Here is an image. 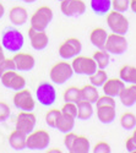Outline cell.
Segmentation results:
<instances>
[{
	"instance_id": "obj_1",
	"label": "cell",
	"mask_w": 136,
	"mask_h": 153,
	"mask_svg": "<svg viewBox=\"0 0 136 153\" xmlns=\"http://www.w3.org/2000/svg\"><path fill=\"white\" fill-rule=\"evenodd\" d=\"M23 44H25V37L17 28L10 27L4 31L1 36L3 49L7 50L10 53H17L22 49Z\"/></svg>"
},
{
	"instance_id": "obj_2",
	"label": "cell",
	"mask_w": 136,
	"mask_h": 153,
	"mask_svg": "<svg viewBox=\"0 0 136 153\" xmlns=\"http://www.w3.org/2000/svg\"><path fill=\"white\" fill-rule=\"evenodd\" d=\"M74 75V70L71 68V64L68 61H59L49 71V77L53 83L64 85L68 82Z\"/></svg>"
},
{
	"instance_id": "obj_3",
	"label": "cell",
	"mask_w": 136,
	"mask_h": 153,
	"mask_svg": "<svg viewBox=\"0 0 136 153\" xmlns=\"http://www.w3.org/2000/svg\"><path fill=\"white\" fill-rule=\"evenodd\" d=\"M107 25L113 33L125 36L129 32V21L123 12L109 11L107 14Z\"/></svg>"
},
{
	"instance_id": "obj_4",
	"label": "cell",
	"mask_w": 136,
	"mask_h": 153,
	"mask_svg": "<svg viewBox=\"0 0 136 153\" xmlns=\"http://www.w3.org/2000/svg\"><path fill=\"white\" fill-rule=\"evenodd\" d=\"M51 143V136L45 130H33L27 135L26 148L31 151H45Z\"/></svg>"
},
{
	"instance_id": "obj_5",
	"label": "cell",
	"mask_w": 136,
	"mask_h": 153,
	"mask_svg": "<svg viewBox=\"0 0 136 153\" xmlns=\"http://www.w3.org/2000/svg\"><path fill=\"white\" fill-rule=\"evenodd\" d=\"M53 20V10L49 6L38 7L31 16V27L37 31H45Z\"/></svg>"
},
{
	"instance_id": "obj_6",
	"label": "cell",
	"mask_w": 136,
	"mask_h": 153,
	"mask_svg": "<svg viewBox=\"0 0 136 153\" xmlns=\"http://www.w3.org/2000/svg\"><path fill=\"white\" fill-rule=\"evenodd\" d=\"M36 99L43 107H52L56 100L55 87L49 82H42L36 90Z\"/></svg>"
},
{
	"instance_id": "obj_7",
	"label": "cell",
	"mask_w": 136,
	"mask_h": 153,
	"mask_svg": "<svg viewBox=\"0 0 136 153\" xmlns=\"http://www.w3.org/2000/svg\"><path fill=\"white\" fill-rule=\"evenodd\" d=\"M71 68L74 70V74L86 75V76H91L98 69L92 58L83 56V55H80V54L75 58H72Z\"/></svg>"
},
{
	"instance_id": "obj_8",
	"label": "cell",
	"mask_w": 136,
	"mask_h": 153,
	"mask_svg": "<svg viewBox=\"0 0 136 153\" xmlns=\"http://www.w3.org/2000/svg\"><path fill=\"white\" fill-rule=\"evenodd\" d=\"M104 49L109 54L113 55H121L128 50V41L125 36L117 34V33H110L107 37Z\"/></svg>"
},
{
	"instance_id": "obj_9",
	"label": "cell",
	"mask_w": 136,
	"mask_h": 153,
	"mask_svg": "<svg viewBox=\"0 0 136 153\" xmlns=\"http://www.w3.org/2000/svg\"><path fill=\"white\" fill-rule=\"evenodd\" d=\"M82 50V43L77 38H68L59 47V55L64 60H70L77 56Z\"/></svg>"
},
{
	"instance_id": "obj_10",
	"label": "cell",
	"mask_w": 136,
	"mask_h": 153,
	"mask_svg": "<svg viewBox=\"0 0 136 153\" xmlns=\"http://www.w3.org/2000/svg\"><path fill=\"white\" fill-rule=\"evenodd\" d=\"M14 105L20 111H33L36 108V100L33 99L31 92L26 88L16 91L14 96Z\"/></svg>"
},
{
	"instance_id": "obj_11",
	"label": "cell",
	"mask_w": 136,
	"mask_h": 153,
	"mask_svg": "<svg viewBox=\"0 0 136 153\" xmlns=\"http://www.w3.org/2000/svg\"><path fill=\"white\" fill-rule=\"evenodd\" d=\"M86 6L83 0H63L60 1V11L68 17H79L86 12Z\"/></svg>"
},
{
	"instance_id": "obj_12",
	"label": "cell",
	"mask_w": 136,
	"mask_h": 153,
	"mask_svg": "<svg viewBox=\"0 0 136 153\" xmlns=\"http://www.w3.org/2000/svg\"><path fill=\"white\" fill-rule=\"evenodd\" d=\"M1 79V83L4 87L9 88L12 91H21L26 87V80H25L23 76H21L20 74H17V70H12V71H7L5 74H3L0 76Z\"/></svg>"
},
{
	"instance_id": "obj_13",
	"label": "cell",
	"mask_w": 136,
	"mask_h": 153,
	"mask_svg": "<svg viewBox=\"0 0 136 153\" xmlns=\"http://www.w3.org/2000/svg\"><path fill=\"white\" fill-rule=\"evenodd\" d=\"M36 123H37V119L33 111H20L16 118L15 129L28 135L34 130Z\"/></svg>"
},
{
	"instance_id": "obj_14",
	"label": "cell",
	"mask_w": 136,
	"mask_h": 153,
	"mask_svg": "<svg viewBox=\"0 0 136 153\" xmlns=\"http://www.w3.org/2000/svg\"><path fill=\"white\" fill-rule=\"evenodd\" d=\"M28 37L31 47L34 50H44L49 44V37L45 33V31H37L32 27L28 28Z\"/></svg>"
},
{
	"instance_id": "obj_15",
	"label": "cell",
	"mask_w": 136,
	"mask_h": 153,
	"mask_svg": "<svg viewBox=\"0 0 136 153\" xmlns=\"http://www.w3.org/2000/svg\"><path fill=\"white\" fill-rule=\"evenodd\" d=\"M12 60L15 62L17 71H31L36 65V60H34L33 55H31L28 53L17 52V53H15Z\"/></svg>"
},
{
	"instance_id": "obj_16",
	"label": "cell",
	"mask_w": 136,
	"mask_h": 153,
	"mask_svg": "<svg viewBox=\"0 0 136 153\" xmlns=\"http://www.w3.org/2000/svg\"><path fill=\"white\" fill-rule=\"evenodd\" d=\"M124 87H125V82L120 79H107V81L102 86L103 93L113 98L118 97Z\"/></svg>"
},
{
	"instance_id": "obj_17",
	"label": "cell",
	"mask_w": 136,
	"mask_h": 153,
	"mask_svg": "<svg viewBox=\"0 0 136 153\" xmlns=\"http://www.w3.org/2000/svg\"><path fill=\"white\" fill-rule=\"evenodd\" d=\"M118 97H119L123 105H125L128 108L135 105L136 104V85L130 83V86H128V87L125 86Z\"/></svg>"
},
{
	"instance_id": "obj_18",
	"label": "cell",
	"mask_w": 136,
	"mask_h": 153,
	"mask_svg": "<svg viewBox=\"0 0 136 153\" xmlns=\"http://www.w3.org/2000/svg\"><path fill=\"white\" fill-rule=\"evenodd\" d=\"M9 19H10L11 23L15 25V26H22V25H25L28 20L27 10L22 6L11 7V10L9 12Z\"/></svg>"
},
{
	"instance_id": "obj_19",
	"label": "cell",
	"mask_w": 136,
	"mask_h": 153,
	"mask_svg": "<svg viewBox=\"0 0 136 153\" xmlns=\"http://www.w3.org/2000/svg\"><path fill=\"white\" fill-rule=\"evenodd\" d=\"M26 138H27L26 134L15 129L9 136V145L15 151H23L26 148Z\"/></svg>"
},
{
	"instance_id": "obj_20",
	"label": "cell",
	"mask_w": 136,
	"mask_h": 153,
	"mask_svg": "<svg viewBox=\"0 0 136 153\" xmlns=\"http://www.w3.org/2000/svg\"><path fill=\"white\" fill-rule=\"evenodd\" d=\"M107 37H108V32L104 28L97 27V28L91 31V33H90V41H91V43L97 49H104Z\"/></svg>"
},
{
	"instance_id": "obj_21",
	"label": "cell",
	"mask_w": 136,
	"mask_h": 153,
	"mask_svg": "<svg viewBox=\"0 0 136 153\" xmlns=\"http://www.w3.org/2000/svg\"><path fill=\"white\" fill-rule=\"evenodd\" d=\"M117 111L114 107H98L97 108V118L102 124H112L115 120Z\"/></svg>"
},
{
	"instance_id": "obj_22",
	"label": "cell",
	"mask_w": 136,
	"mask_h": 153,
	"mask_svg": "<svg viewBox=\"0 0 136 153\" xmlns=\"http://www.w3.org/2000/svg\"><path fill=\"white\" fill-rule=\"evenodd\" d=\"M90 5L96 15L104 16L112 9V0H91Z\"/></svg>"
},
{
	"instance_id": "obj_23",
	"label": "cell",
	"mask_w": 136,
	"mask_h": 153,
	"mask_svg": "<svg viewBox=\"0 0 136 153\" xmlns=\"http://www.w3.org/2000/svg\"><path fill=\"white\" fill-rule=\"evenodd\" d=\"M77 118L80 120H88L93 115V104L86 100H79L77 103Z\"/></svg>"
},
{
	"instance_id": "obj_24",
	"label": "cell",
	"mask_w": 136,
	"mask_h": 153,
	"mask_svg": "<svg viewBox=\"0 0 136 153\" xmlns=\"http://www.w3.org/2000/svg\"><path fill=\"white\" fill-rule=\"evenodd\" d=\"M80 92H81V100H86V102H90V103L94 104L96 100L100 97V93H98L97 87L93 85H86L82 88H80Z\"/></svg>"
},
{
	"instance_id": "obj_25",
	"label": "cell",
	"mask_w": 136,
	"mask_h": 153,
	"mask_svg": "<svg viewBox=\"0 0 136 153\" xmlns=\"http://www.w3.org/2000/svg\"><path fill=\"white\" fill-rule=\"evenodd\" d=\"M75 127V119L69 117V115H65V114L61 113V115L59 117L58 119V123H56V127L55 129L59 130L60 132L63 134H66V132H70L74 130Z\"/></svg>"
},
{
	"instance_id": "obj_26",
	"label": "cell",
	"mask_w": 136,
	"mask_h": 153,
	"mask_svg": "<svg viewBox=\"0 0 136 153\" xmlns=\"http://www.w3.org/2000/svg\"><path fill=\"white\" fill-rule=\"evenodd\" d=\"M90 149H91V145L88 138L86 136H77L69 152L70 153H88Z\"/></svg>"
},
{
	"instance_id": "obj_27",
	"label": "cell",
	"mask_w": 136,
	"mask_h": 153,
	"mask_svg": "<svg viewBox=\"0 0 136 153\" xmlns=\"http://www.w3.org/2000/svg\"><path fill=\"white\" fill-rule=\"evenodd\" d=\"M119 79L125 83H135L136 85V68L131 65H124L119 71Z\"/></svg>"
},
{
	"instance_id": "obj_28",
	"label": "cell",
	"mask_w": 136,
	"mask_h": 153,
	"mask_svg": "<svg viewBox=\"0 0 136 153\" xmlns=\"http://www.w3.org/2000/svg\"><path fill=\"white\" fill-rule=\"evenodd\" d=\"M110 54L107 52L106 49H98L97 52L93 54L92 59L94 60L96 65L98 69H106L109 65V61H110Z\"/></svg>"
},
{
	"instance_id": "obj_29",
	"label": "cell",
	"mask_w": 136,
	"mask_h": 153,
	"mask_svg": "<svg viewBox=\"0 0 136 153\" xmlns=\"http://www.w3.org/2000/svg\"><path fill=\"white\" fill-rule=\"evenodd\" d=\"M120 125L123 129L128 131H131L136 127V115L134 113L126 111L120 117Z\"/></svg>"
},
{
	"instance_id": "obj_30",
	"label": "cell",
	"mask_w": 136,
	"mask_h": 153,
	"mask_svg": "<svg viewBox=\"0 0 136 153\" xmlns=\"http://www.w3.org/2000/svg\"><path fill=\"white\" fill-rule=\"evenodd\" d=\"M88 77H90V83L98 88V87H102L103 83L107 81L108 75L104 71V69H97L91 76H88Z\"/></svg>"
},
{
	"instance_id": "obj_31",
	"label": "cell",
	"mask_w": 136,
	"mask_h": 153,
	"mask_svg": "<svg viewBox=\"0 0 136 153\" xmlns=\"http://www.w3.org/2000/svg\"><path fill=\"white\" fill-rule=\"evenodd\" d=\"M64 100L65 102H71V103H77L79 100H81V92L80 88L71 86L69 88H66L64 92Z\"/></svg>"
},
{
	"instance_id": "obj_32",
	"label": "cell",
	"mask_w": 136,
	"mask_h": 153,
	"mask_svg": "<svg viewBox=\"0 0 136 153\" xmlns=\"http://www.w3.org/2000/svg\"><path fill=\"white\" fill-rule=\"evenodd\" d=\"M60 115H61V111L59 109H51V110H48L47 114H45V123H47V125L49 127H52V129H55L58 119H59Z\"/></svg>"
},
{
	"instance_id": "obj_33",
	"label": "cell",
	"mask_w": 136,
	"mask_h": 153,
	"mask_svg": "<svg viewBox=\"0 0 136 153\" xmlns=\"http://www.w3.org/2000/svg\"><path fill=\"white\" fill-rule=\"evenodd\" d=\"M63 114H65V115H69L74 119L77 118V105L76 103H71V102H65V104L63 105V108H61L60 110Z\"/></svg>"
},
{
	"instance_id": "obj_34",
	"label": "cell",
	"mask_w": 136,
	"mask_h": 153,
	"mask_svg": "<svg viewBox=\"0 0 136 153\" xmlns=\"http://www.w3.org/2000/svg\"><path fill=\"white\" fill-rule=\"evenodd\" d=\"M130 6V0H112V9L118 12H126Z\"/></svg>"
},
{
	"instance_id": "obj_35",
	"label": "cell",
	"mask_w": 136,
	"mask_h": 153,
	"mask_svg": "<svg viewBox=\"0 0 136 153\" xmlns=\"http://www.w3.org/2000/svg\"><path fill=\"white\" fill-rule=\"evenodd\" d=\"M96 107L98 108V107H104V105H108V107H114L115 108V99L113 98V97H110V96H107V94H104V96H100L98 97V99L96 100Z\"/></svg>"
},
{
	"instance_id": "obj_36",
	"label": "cell",
	"mask_w": 136,
	"mask_h": 153,
	"mask_svg": "<svg viewBox=\"0 0 136 153\" xmlns=\"http://www.w3.org/2000/svg\"><path fill=\"white\" fill-rule=\"evenodd\" d=\"M12 70H16L14 60H12V58H5L4 61L0 64V76L7 71H12Z\"/></svg>"
},
{
	"instance_id": "obj_37",
	"label": "cell",
	"mask_w": 136,
	"mask_h": 153,
	"mask_svg": "<svg viewBox=\"0 0 136 153\" xmlns=\"http://www.w3.org/2000/svg\"><path fill=\"white\" fill-rule=\"evenodd\" d=\"M92 152L93 153H110L112 152V148H110L109 143H107L104 141H101V142L96 143V146L92 148Z\"/></svg>"
},
{
	"instance_id": "obj_38",
	"label": "cell",
	"mask_w": 136,
	"mask_h": 153,
	"mask_svg": "<svg viewBox=\"0 0 136 153\" xmlns=\"http://www.w3.org/2000/svg\"><path fill=\"white\" fill-rule=\"evenodd\" d=\"M10 114H11L10 107L5 103V102H0V123L7 120Z\"/></svg>"
},
{
	"instance_id": "obj_39",
	"label": "cell",
	"mask_w": 136,
	"mask_h": 153,
	"mask_svg": "<svg viewBox=\"0 0 136 153\" xmlns=\"http://www.w3.org/2000/svg\"><path fill=\"white\" fill-rule=\"evenodd\" d=\"M76 137H77V135H76V134H74L72 131L65 134V137H64V145H65V147L68 148V151L71 149V147H72L74 142H75Z\"/></svg>"
},
{
	"instance_id": "obj_40",
	"label": "cell",
	"mask_w": 136,
	"mask_h": 153,
	"mask_svg": "<svg viewBox=\"0 0 136 153\" xmlns=\"http://www.w3.org/2000/svg\"><path fill=\"white\" fill-rule=\"evenodd\" d=\"M125 148L130 153H136V141L132 137H129L125 141Z\"/></svg>"
},
{
	"instance_id": "obj_41",
	"label": "cell",
	"mask_w": 136,
	"mask_h": 153,
	"mask_svg": "<svg viewBox=\"0 0 136 153\" xmlns=\"http://www.w3.org/2000/svg\"><path fill=\"white\" fill-rule=\"evenodd\" d=\"M131 11L134 12V14H136V0H130V6Z\"/></svg>"
},
{
	"instance_id": "obj_42",
	"label": "cell",
	"mask_w": 136,
	"mask_h": 153,
	"mask_svg": "<svg viewBox=\"0 0 136 153\" xmlns=\"http://www.w3.org/2000/svg\"><path fill=\"white\" fill-rule=\"evenodd\" d=\"M4 14H5V7H4V5L1 4V1H0V19L4 16Z\"/></svg>"
},
{
	"instance_id": "obj_43",
	"label": "cell",
	"mask_w": 136,
	"mask_h": 153,
	"mask_svg": "<svg viewBox=\"0 0 136 153\" xmlns=\"http://www.w3.org/2000/svg\"><path fill=\"white\" fill-rule=\"evenodd\" d=\"M48 153H61V149L59 148H51V149H47Z\"/></svg>"
},
{
	"instance_id": "obj_44",
	"label": "cell",
	"mask_w": 136,
	"mask_h": 153,
	"mask_svg": "<svg viewBox=\"0 0 136 153\" xmlns=\"http://www.w3.org/2000/svg\"><path fill=\"white\" fill-rule=\"evenodd\" d=\"M6 56H5V54H4V52L3 50H0V64H1L3 61H4V59H5Z\"/></svg>"
},
{
	"instance_id": "obj_45",
	"label": "cell",
	"mask_w": 136,
	"mask_h": 153,
	"mask_svg": "<svg viewBox=\"0 0 136 153\" xmlns=\"http://www.w3.org/2000/svg\"><path fill=\"white\" fill-rule=\"evenodd\" d=\"M21 1H23V3H28V4H32V3H36L37 0H21Z\"/></svg>"
},
{
	"instance_id": "obj_46",
	"label": "cell",
	"mask_w": 136,
	"mask_h": 153,
	"mask_svg": "<svg viewBox=\"0 0 136 153\" xmlns=\"http://www.w3.org/2000/svg\"><path fill=\"white\" fill-rule=\"evenodd\" d=\"M134 140H135V141H136V127H135V129H134V132H132V136H131Z\"/></svg>"
},
{
	"instance_id": "obj_47",
	"label": "cell",
	"mask_w": 136,
	"mask_h": 153,
	"mask_svg": "<svg viewBox=\"0 0 136 153\" xmlns=\"http://www.w3.org/2000/svg\"><path fill=\"white\" fill-rule=\"evenodd\" d=\"M0 50H3V45H1V43H0Z\"/></svg>"
},
{
	"instance_id": "obj_48",
	"label": "cell",
	"mask_w": 136,
	"mask_h": 153,
	"mask_svg": "<svg viewBox=\"0 0 136 153\" xmlns=\"http://www.w3.org/2000/svg\"><path fill=\"white\" fill-rule=\"evenodd\" d=\"M58 1H63V0H58Z\"/></svg>"
}]
</instances>
